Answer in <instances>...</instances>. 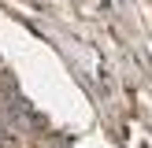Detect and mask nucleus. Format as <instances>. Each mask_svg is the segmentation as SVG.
<instances>
[{
	"label": "nucleus",
	"instance_id": "1",
	"mask_svg": "<svg viewBox=\"0 0 152 148\" xmlns=\"http://www.w3.org/2000/svg\"><path fill=\"white\" fill-rule=\"evenodd\" d=\"M11 144H15V141H0V148H11Z\"/></svg>",
	"mask_w": 152,
	"mask_h": 148
}]
</instances>
